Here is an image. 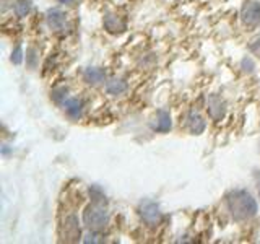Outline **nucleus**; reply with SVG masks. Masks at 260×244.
Listing matches in <instances>:
<instances>
[{"mask_svg":"<svg viewBox=\"0 0 260 244\" xmlns=\"http://www.w3.org/2000/svg\"><path fill=\"white\" fill-rule=\"evenodd\" d=\"M62 106L65 112H67V116L73 120H78L81 117V114H83V101L77 100V98H69Z\"/></svg>","mask_w":260,"mask_h":244,"instance_id":"10","label":"nucleus"},{"mask_svg":"<svg viewBox=\"0 0 260 244\" xmlns=\"http://www.w3.org/2000/svg\"><path fill=\"white\" fill-rule=\"evenodd\" d=\"M103 26L109 35H122V33L127 29V23L122 20L119 15L108 13V15H104V18H103Z\"/></svg>","mask_w":260,"mask_h":244,"instance_id":"7","label":"nucleus"},{"mask_svg":"<svg viewBox=\"0 0 260 244\" xmlns=\"http://www.w3.org/2000/svg\"><path fill=\"white\" fill-rule=\"evenodd\" d=\"M104 78H106V73L100 67H88L83 72V80L86 81L88 85H93V86L101 85L104 81Z\"/></svg>","mask_w":260,"mask_h":244,"instance_id":"11","label":"nucleus"},{"mask_svg":"<svg viewBox=\"0 0 260 244\" xmlns=\"http://www.w3.org/2000/svg\"><path fill=\"white\" fill-rule=\"evenodd\" d=\"M98 238H101L100 233H98V231H89V234L83 239V242H103L104 241V239H98Z\"/></svg>","mask_w":260,"mask_h":244,"instance_id":"21","label":"nucleus"},{"mask_svg":"<svg viewBox=\"0 0 260 244\" xmlns=\"http://www.w3.org/2000/svg\"><path fill=\"white\" fill-rule=\"evenodd\" d=\"M254 177H255V184H257V191H258V195H260V171H255Z\"/></svg>","mask_w":260,"mask_h":244,"instance_id":"22","label":"nucleus"},{"mask_svg":"<svg viewBox=\"0 0 260 244\" xmlns=\"http://www.w3.org/2000/svg\"><path fill=\"white\" fill-rule=\"evenodd\" d=\"M51 98L57 103V104H63L69 100V89L65 86H57L51 92Z\"/></svg>","mask_w":260,"mask_h":244,"instance_id":"16","label":"nucleus"},{"mask_svg":"<svg viewBox=\"0 0 260 244\" xmlns=\"http://www.w3.org/2000/svg\"><path fill=\"white\" fill-rule=\"evenodd\" d=\"M207 111L213 120H221L226 114V103L218 95H210L207 98Z\"/></svg>","mask_w":260,"mask_h":244,"instance_id":"6","label":"nucleus"},{"mask_svg":"<svg viewBox=\"0 0 260 244\" xmlns=\"http://www.w3.org/2000/svg\"><path fill=\"white\" fill-rule=\"evenodd\" d=\"M12 62L15 65H20L23 62V49H21V46H16L13 49V52H12Z\"/></svg>","mask_w":260,"mask_h":244,"instance_id":"18","label":"nucleus"},{"mask_svg":"<svg viewBox=\"0 0 260 244\" xmlns=\"http://www.w3.org/2000/svg\"><path fill=\"white\" fill-rule=\"evenodd\" d=\"M83 222L89 231L101 233L109 225V214L104 205L91 203V205H88L83 211Z\"/></svg>","mask_w":260,"mask_h":244,"instance_id":"2","label":"nucleus"},{"mask_svg":"<svg viewBox=\"0 0 260 244\" xmlns=\"http://www.w3.org/2000/svg\"><path fill=\"white\" fill-rule=\"evenodd\" d=\"M241 20L249 28H257L260 24V2H246L241 10Z\"/></svg>","mask_w":260,"mask_h":244,"instance_id":"4","label":"nucleus"},{"mask_svg":"<svg viewBox=\"0 0 260 244\" xmlns=\"http://www.w3.org/2000/svg\"><path fill=\"white\" fill-rule=\"evenodd\" d=\"M62 236L65 241L69 242H77L81 238V230L77 215H69L65 218L63 226H62Z\"/></svg>","mask_w":260,"mask_h":244,"instance_id":"5","label":"nucleus"},{"mask_svg":"<svg viewBox=\"0 0 260 244\" xmlns=\"http://www.w3.org/2000/svg\"><path fill=\"white\" fill-rule=\"evenodd\" d=\"M205 127H207V122L203 120V117L199 112L190 111L189 114H187V129H189L190 134L200 135V134L205 132Z\"/></svg>","mask_w":260,"mask_h":244,"instance_id":"9","label":"nucleus"},{"mask_svg":"<svg viewBox=\"0 0 260 244\" xmlns=\"http://www.w3.org/2000/svg\"><path fill=\"white\" fill-rule=\"evenodd\" d=\"M57 2H60V4H65V5H72L75 0H57Z\"/></svg>","mask_w":260,"mask_h":244,"instance_id":"23","label":"nucleus"},{"mask_svg":"<svg viewBox=\"0 0 260 244\" xmlns=\"http://www.w3.org/2000/svg\"><path fill=\"white\" fill-rule=\"evenodd\" d=\"M13 12L18 18H24V16H28L31 12V2L29 0H16L13 5Z\"/></svg>","mask_w":260,"mask_h":244,"instance_id":"14","label":"nucleus"},{"mask_svg":"<svg viewBox=\"0 0 260 244\" xmlns=\"http://www.w3.org/2000/svg\"><path fill=\"white\" fill-rule=\"evenodd\" d=\"M46 20H47L49 28L52 31L62 33L65 29V24H67V15L62 10H59V8H51V10H47Z\"/></svg>","mask_w":260,"mask_h":244,"instance_id":"8","label":"nucleus"},{"mask_svg":"<svg viewBox=\"0 0 260 244\" xmlns=\"http://www.w3.org/2000/svg\"><path fill=\"white\" fill-rule=\"evenodd\" d=\"M36 54H38V51H36L35 47H29L28 51H26V62H28V65H29L31 69L36 67V59H38Z\"/></svg>","mask_w":260,"mask_h":244,"instance_id":"17","label":"nucleus"},{"mask_svg":"<svg viewBox=\"0 0 260 244\" xmlns=\"http://www.w3.org/2000/svg\"><path fill=\"white\" fill-rule=\"evenodd\" d=\"M226 207L234 222H247L257 215L258 205L246 189H234L226 195Z\"/></svg>","mask_w":260,"mask_h":244,"instance_id":"1","label":"nucleus"},{"mask_svg":"<svg viewBox=\"0 0 260 244\" xmlns=\"http://www.w3.org/2000/svg\"><path fill=\"white\" fill-rule=\"evenodd\" d=\"M171 127H173V122H171V116L169 112L165 109H159L156 114V124H154V130L156 132H169Z\"/></svg>","mask_w":260,"mask_h":244,"instance_id":"12","label":"nucleus"},{"mask_svg":"<svg viewBox=\"0 0 260 244\" xmlns=\"http://www.w3.org/2000/svg\"><path fill=\"white\" fill-rule=\"evenodd\" d=\"M249 49H250V52H252V54H255L257 57H260V35L255 36L254 39L250 41Z\"/></svg>","mask_w":260,"mask_h":244,"instance_id":"19","label":"nucleus"},{"mask_svg":"<svg viewBox=\"0 0 260 244\" xmlns=\"http://www.w3.org/2000/svg\"><path fill=\"white\" fill-rule=\"evenodd\" d=\"M89 197H91L93 203H98V205H106V203H108L106 194L101 191V187H98V186L89 187Z\"/></svg>","mask_w":260,"mask_h":244,"instance_id":"15","label":"nucleus"},{"mask_svg":"<svg viewBox=\"0 0 260 244\" xmlns=\"http://www.w3.org/2000/svg\"><path fill=\"white\" fill-rule=\"evenodd\" d=\"M138 214H140V218L143 220V223L148 225L150 228L158 226L162 222V211H161L159 205L151 200H143L140 203V207H138Z\"/></svg>","mask_w":260,"mask_h":244,"instance_id":"3","label":"nucleus"},{"mask_svg":"<svg viewBox=\"0 0 260 244\" xmlns=\"http://www.w3.org/2000/svg\"><path fill=\"white\" fill-rule=\"evenodd\" d=\"M106 92L112 96L124 95L127 92V83L122 78H111L108 83H106Z\"/></svg>","mask_w":260,"mask_h":244,"instance_id":"13","label":"nucleus"},{"mask_svg":"<svg viewBox=\"0 0 260 244\" xmlns=\"http://www.w3.org/2000/svg\"><path fill=\"white\" fill-rule=\"evenodd\" d=\"M242 69H244V72H247V73H252V72H254V67H255V65H254V62H252L250 59H249V57H244V59H242Z\"/></svg>","mask_w":260,"mask_h":244,"instance_id":"20","label":"nucleus"}]
</instances>
